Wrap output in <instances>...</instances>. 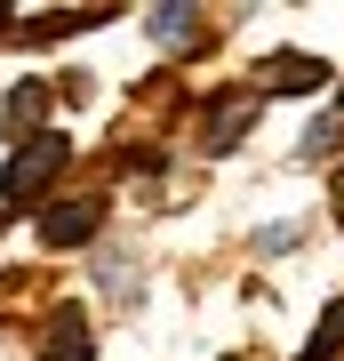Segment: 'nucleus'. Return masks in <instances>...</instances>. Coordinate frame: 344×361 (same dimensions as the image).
Listing matches in <instances>:
<instances>
[{"label": "nucleus", "instance_id": "obj_1", "mask_svg": "<svg viewBox=\"0 0 344 361\" xmlns=\"http://www.w3.org/2000/svg\"><path fill=\"white\" fill-rule=\"evenodd\" d=\"M64 161H72V145H64V137H32L25 153H8V169H0V193H8V209L40 201V193L64 177Z\"/></svg>", "mask_w": 344, "mask_h": 361}, {"label": "nucleus", "instance_id": "obj_2", "mask_svg": "<svg viewBox=\"0 0 344 361\" xmlns=\"http://www.w3.org/2000/svg\"><path fill=\"white\" fill-rule=\"evenodd\" d=\"M96 225H104V209H96V201H49V217H40V241H49V249H72V241H89Z\"/></svg>", "mask_w": 344, "mask_h": 361}, {"label": "nucleus", "instance_id": "obj_3", "mask_svg": "<svg viewBox=\"0 0 344 361\" xmlns=\"http://www.w3.org/2000/svg\"><path fill=\"white\" fill-rule=\"evenodd\" d=\"M320 80H329L320 56H272V65H265V89H272V97H312Z\"/></svg>", "mask_w": 344, "mask_h": 361}, {"label": "nucleus", "instance_id": "obj_4", "mask_svg": "<svg viewBox=\"0 0 344 361\" xmlns=\"http://www.w3.org/2000/svg\"><path fill=\"white\" fill-rule=\"evenodd\" d=\"M49 361H96V337H89V322H80V305H64L49 322Z\"/></svg>", "mask_w": 344, "mask_h": 361}, {"label": "nucleus", "instance_id": "obj_5", "mask_svg": "<svg viewBox=\"0 0 344 361\" xmlns=\"http://www.w3.org/2000/svg\"><path fill=\"white\" fill-rule=\"evenodd\" d=\"M153 40L160 49H192L200 40V8H153Z\"/></svg>", "mask_w": 344, "mask_h": 361}, {"label": "nucleus", "instance_id": "obj_6", "mask_svg": "<svg viewBox=\"0 0 344 361\" xmlns=\"http://www.w3.org/2000/svg\"><path fill=\"white\" fill-rule=\"evenodd\" d=\"M248 121H256V97H241V104H217V121H208V145H217V153H224V145L241 137Z\"/></svg>", "mask_w": 344, "mask_h": 361}, {"label": "nucleus", "instance_id": "obj_7", "mask_svg": "<svg viewBox=\"0 0 344 361\" xmlns=\"http://www.w3.org/2000/svg\"><path fill=\"white\" fill-rule=\"evenodd\" d=\"M329 353H344V297L320 313V337H312V353H305V361H329Z\"/></svg>", "mask_w": 344, "mask_h": 361}, {"label": "nucleus", "instance_id": "obj_8", "mask_svg": "<svg viewBox=\"0 0 344 361\" xmlns=\"http://www.w3.org/2000/svg\"><path fill=\"white\" fill-rule=\"evenodd\" d=\"M0 32H8V8H0Z\"/></svg>", "mask_w": 344, "mask_h": 361}]
</instances>
